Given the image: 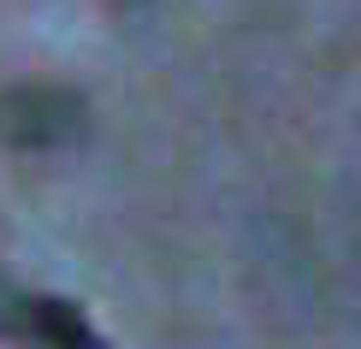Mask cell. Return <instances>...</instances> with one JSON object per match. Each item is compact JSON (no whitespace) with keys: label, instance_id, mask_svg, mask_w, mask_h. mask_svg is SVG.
Here are the masks:
<instances>
[{"label":"cell","instance_id":"obj_1","mask_svg":"<svg viewBox=\"0 0 361 349\" xmlns=\"http://www.w3.org/2000/svg\"><path fill=\"white\" fill-rule=\"evenodd\" d=\"M83 130V95L71 89H6L0 95V142L12 148H54Z\"/></svg>","mask_w":361,"mask_h":349},{"label":"cell","instance_id":"obj_2","mask_svg":"<svg viewBox=\"0 0 361 349\" xmlns=\"http://www.w3.org/2000/svg\"><path fill=\"white\" fill-rule=\"evenodd\" d=\"M18 331L36 338L42 349H107L101 331L83 320L78 302H59V296H30L18 302Z\"/></svg>","mask_w":361,"mask_h":349}]
</instances>
